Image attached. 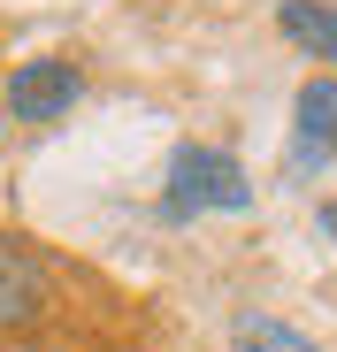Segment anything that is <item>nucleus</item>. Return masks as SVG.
Instances as JSON below:
<instances>
[{
  "label": "nucleus",
  "mask_w": 337,
  "mask_h": 352,
  "mask_svg": "<svg viewBox=\"0 0 337 352\" xmlns=\"http://www.w3.org/2000/svg\"><path fill=\"white\" fill-rule=\"evenodd\" d=\"M253 207V176L238 153L222 146H177L168 153V176H161V214L168 222H199V214H238Z\"/></svg>",
  "instance_id": "nucleus-1"
},
{
  "label": "nucleus",
  "mask_w": 337,
  "mask_h": 352,
  "mask_svg": "<svg viewBox=\"0 0 337 352\" xmlns=\"http://www.w3.org/2000/svg\"><path fill=\"white\" fill-rule=\"evenodd\" d=\"M54 314V261L23 238H0V337H23Z\"/></svg>",
  "instance_id": "nucleus-2"
},
{
  "label": "nucleus",
  "mask_w": 337,
  "mask_h": 352,
  "mask_svg": "<svg viewBox=\"0 0 337 352\" xmlns=\"http://www.w3.org/2000/svg\"><path fill=\"white\" fill-rule=\"evenodd\" d=\"M77 100H85V69L62 62V54H31L8 77V115L16 123H62V115H77Z\"/></svg>",
  "instance_id": "nucleus-3"
},
{
  "label": "nucleus",
  "mask_w": 337,
  "mask_h": 352,
  "mask_svg": "<svg viewBox=\"0 0 337 352\" xmlns=\"http://www.w3.org/2000/svg\"><path fill=\"white\" fill-rule=\"evenodd\" d=\"M337 153V77H307L292 100V176H314Z\"/></svg>",
  "instance_id": "nucleus-4"
},
{
  "label": "nucleus",
  "mask_w": 337,
  "mask_h": 352,
  "mask_svg": "<svg viewBox=\"0 0 337 352\" xmlns=\"http://www.w3.org/2000/svg\"><path fill=\"white\" fill-rule=\"evenodd\" d=\"M284 38L292 46H307V54H322V62L337 69V8H322V0H284Z\"/></svg>",
  "instance_id": "nucleus-5"
},
{
  "label": "nucleus",
  "mask_w": 337,
  "mask_h": 352,
  "mask_svg": "<svg viewBox=\"0 0 337 352\" xmlns=\"http://www.w3.org/2000/svg\"><path fill=\"white\" fill-rule=\"evenodd\" d=\"M230 352H322V344H314V337H299L292 322H276V314H238Z\"/></svg>",
  "instance_id": "nucleus-6"
},
{
  "label": "nucleus",
  "mask_w": 337,
  "mask_h": 352,
  "mask_svg": "<svg viewBox=\"0 0 337 352\" xmlns=\"http://www.w3.org/2000/svg\"><path fill=\"white\" fill-rule=\"evenodd\" d=\"M314 222H322V230H329V238H337V199H329V207H322V214H314Z\"/></svg>",
  "instance_id": "nucleus-7"
}]
</instances>
